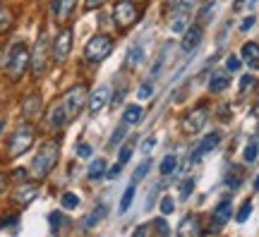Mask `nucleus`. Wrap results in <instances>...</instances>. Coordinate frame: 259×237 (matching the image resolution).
Listing matches in <instances>:
<instances>
[{
    "instance_id": "53",
    "label": "nucleus",
    "mask_w": 259,
    "mask_h": 237,
    "mask_svg": "<svg viewBox=\"0 0 259 237\" xmlns=\"http://www.w3.org/2000/svg\"><path fill=\"white\" fill-rule=\"evenodd\" d=\"M254 189H259V175H257V180H254Z\"/></svg>"
},
{
    "instance_id": "52",
    "label": "nucleus",
    "mask_w": 259,
    "mask_h": 237,
    "mask_svg": "<svg viewBox=\"0 0 259 237\" xmlns=\"http://www.w3.org/2000/svg\"><path fill=\"white\" fill-rule=\"evenodd\" d=\"M242 3H245V0H235V5H233V10H240V8H242Z\"/></svg>"
},
{
    "instance_id": "22",
    "label": "nucleus",
    "mask_w": 259,
    "mask_h": 237,
    "mask_svg": "<svg viewBox=\"0 0 259 237\" xmlns=\"http://www.w3.org/2000/svg\"><path fill=\"white\" fill-rule=\"evenodd\" d=\"M106 170H108L106 158H96V161H92V165H89V173H87V177H89L92 182H96V180H101L103 175H106Z\"/></svg>"
},
{
    "instance_id": "38",
    "label": "nucleus",
    "mask_w": 259,
    "mask_h": 237,
    "mask_svg": "<svg viewBox=\"0 0 259 237\" xmlns=\"http://www.w3.org/2000/svg\"><path fill=\"white\" fill-rule=\"evenodd\" d=\"M192 189H194V180H190V177H187L185 182L180 184V197H183V199H187V197L192 194Z\"/></svg>"
},
{
    "instance_id": "11",
    "label": "nucleus",
    "mask_w": 259,
    "mask_h": 237,
    "mask_svg": "<svg viewBox=\"0 0 259 237\" xmlns=\"http://www.w3.org/2000/svg\"><path fill=\"white\" fill-rule=\"evenodd\" d=\"M219 141H221V134H219V132H209V134L204 137L202 144H199L197 149H194V154H192V158H190V161H192L194 165H197V163H202L204 154H209V151H213V149L219 146Z\"/></svg>"
},
{
    "instance_id": "43",
    "label": "nucleus",
    "mask_w": 259,
    "mask_h": 237,
    "mask_svg": "<svg viewBox=\"0 0 259 237\" xmlns=\"http://www.w3.org/2000/svg\"><path fill=\"white\" fill-rule=\"evenodd\" d=\"M252 84H254V77H252V74H245L240 79V91H250Z\"/></svg>"
},
{
    "instance_id": "36",
    "label": "nucleus",
    "mask_w": 259,
    "mask_h": 237,
    "mask_svg": "<svg viewBox=\"0 0 259 237\" xmlns=\"http://www.w3.org/2000/svg\"><path fill=\"white\" fill-rule=\"evenodd\" d=\"M173 211H176L173 199H170V197H163V199H161V213H163V216H168V213H173Z\"/></svg>"
},
{
    "instance_id": "7",
    "label": "nucleus",
    "mask_w": 259,
    "mask_h": 237,
    "mask_svg": "<svg viewBox=\"0 0 259 237\" xmlns=\"http://www.w3.org/2000/svg\"><path fill=\"white\" fill-rule=\"evenodd\" d=\"M113 19H115L118 27H132L139 19V8L132 0H120V3H115V8H113Z\"/></svg>"
},
{
    "instance_id": "44",
    "label": "nucleus",
    "mask_w": 259,
    "mask_h": 237,
    "mask_svg": "<svg viewBox=\"0 0 259 237\" xmlns=\"http://www.w3.org/2000/svg\"><path fill=\"white\" fill-rule=\"evenodd\" d=\"M163 58H166V51H161L158 53V58L154 60V67H151V74H158L161 72V65H163Z\"/></svg>"
},
{
    "instance_id": "37",
    "label": "nucleus",
    "mask_w": 259,
    "mask_h": 237,
    "mask_svg": "<svg viewBox=\"0 0 259 237\" xmlns=\"http://www.w3.org/2000/svg\"><path fill=\"white\" fill-rule=\"evenodd\" d=\"M48 223H51V228L56 232V230L60 228V223H63V213H60V211H53V213L48 216Z\"/></svg>"
},
{
    "instance_id": "28",
    "label": "nucleus",
    "mask_w": 259,
    "mask_h": 237,
    "mask_svg": "<svg viewBox=\"0 0 259 237\" xmlns=\"http://www.w3.org/2000/svg\"><path fill=\"white\" fill-rule=\"evenodd\" d=\"M132 199H135V184H130L127 189L122 192V199H120V213H125V211L132 206Z\"/></svg>"
},
{
    "instance_id": "10",
    "label": "nucleus",
    "mask_w": 259,
    "mask_h": 237,
    "mask_svg": "<svg viewBox=\"0 0 259 237\" xmlns=\"http://www.w3.org/2000/svg\"><path fill=\"white\" fill-rule=\"evenodd\" d=\"M51 48H53V60H56V63H65L70 51H72V31H70V29H63L56 36V41H53Z\"/></svg>"
},
{
    "instance_id": "45",
    "label": "nucleus",
    "mask_w": 259,
    "mask_h": 237,
    "mask_svg": "<svg viewBox=\"0 0 259 237\" xmlns=\"http://www.w3.org/2000/svg\"><path fill=\"white\" fill-rule=\"evenodd\" d=\"M180 5H185V0H166V12L170 15V12H176Z\"/></svg>"
},
{
    "instance_id": "14",
    "label": "nucleus",
    "mask_w": 259,
    "mask_h": 237,
    "mask_svg": "<svg viewBox=\"0 0 259 237\" xmlns=\"http://www.w3.org/2000/svg\"><path fill=\"white\" fill-rule=\"evenodd\" d=\"M199 41H202V27L190 24V27H187V31L183 34V43H180L183 53H192L194 48L199 46Z\"/></svg>"
},
{
    "instance_id": "12",
    "label": "nucleus",
    "mask_w": 259,
    "mask_h": 237,
    "mask_svg": "<svg viewBox=\"0 0 259 237\" xmlns=\"http://www.w3.org/2000/svg\"><path fill=\"white\" fill-rule=\"evenodd\" d=\"M231 213H233V201L226 197L223 201H219V206H216L213 213H211V218H213V228L211 230H219L221 225H226L228 218H231Z\"/></svg>"
},
{
    "instance_id": "23",
    "label": "nucleus",
    "mask_w": 259,
    "mask_h": 237,
    "mask_svg": "<svg viewBox=\"0 0 259 237\" xmlns=\"http://www.w3.org/2000/svg\"><path fill=\"white\" fill-rule=\"evenodd\" d=\"M12 24H15V15H12V10L0 0V34H5V31H10L12 29Z\"/></svg>"
},
{
    "instance_id": "6",
    "label": "nucleus",
    "mask_w": 259,
    "mask_h": 237,
    "mask_svg": "<svg viewBox=\"0 0 259 237\" xmlns=\"http://www.w3.org/2000/svg\"><path fill=\"white\" fill-rule=\"evenodd\" d=\"M48 58H51V43H48V34H46V31H41V36H38L36 46H34V51H31V70H34V74H36V77H41V74L46 72Z\"/></svg>"
},
{
    "instance_id": "34",
    "label": "nucleus",
    "mask_w": 259,
    "mask_h": 237,
    "mask_svg": "<svg viewBox=\"0 0 259 237\" xmlns=\"http://www.w3.org/2000/svg\"><path fill=\"white\" fill-rule=\"evenodd\" d=\"M250 213H252V201H245V204H242L240 206V211H238V223H245V220L250 218Z\"/></svg>"
},
{
    "instance_id": "29",
    "label": "nucleus",
    "mask_w": 259,
    "mask_h": 237,
    "mask_svg": "<svg viewBox=\"0 0 259 237\" xmlns=\"http://www.w3.org/2000/svg\"><path fill=\"white\" fill-rule=\"evenodd\" d=\"M176 165H178V158L173 154H168L166 158L161 161V165H158V168H161V173H163V175H170L173 170H176Z\"/></svg>"
},
{
    "instance_id": "51",
    "label": "nucleus",
    "mask_w": 259,
    "mask_h": 237,
    "mask_svg": "<svg viewBox=\"0 0 259 237\" xmlns=\"http://www.w3.org/2000/svg\"><path fill=\"white\" fill-rule=\"evenodd\" d=\"M144 232H149V228H147V225H139V228L135 230V235H144Z\"/></svg>"
},
{
    "instance_id": "15",
    "label": "nucleus",
    "mask_w": 259,
    "mask_h": 237,
    "mask_svg": "<svg viewBox=\"0 0 259 237\" xmlns=\"http://www.w3.org/2000/svg\"><path fill=\"white\" fill-rule=\"evenodd\" d=\"M111 101V89L108 86H99L96 91L87 99V106H89V113H99V110L106 106Z\"/></svg>"
},
{
    "instance_id": "20",
    "label": "nucleus",
    "mask_w": 259,
    "mask_h": 237,
    "mask_svg": "<svg viewBox=\"0 0 259 237\" xmlns=\"http://www.w3.org/2000/svg\"><path fill=\"white\" fill-rule=\"evenodd\" d=\"M142 60H144V48H142V43H132L127 51V55H125V65L127 67H139L142 65Z\"/></svg>"
},
{
    "instance_id": "41",
    "label": "nucleus",
    "mask_w": 259,
    "mask_h": 237,
    "mask_svg": "<svg viewBox=\"0 0 259 237\" xmlns=\"http://www.w3.org/2000/svg\"><path fill=\"white\" fill-rule=\"evenodd\" d=\"M154 146H156V137H149V139H144V144H142V154L144 156H149L151 151H154Z\"/></svg>"
},
{
    "instance_id": "31",
    "label": "nucleus",
    "mask_w": 259,
    "mask_h": 237,
    "mask_svg": "<svg viewBox=\"0 0 259 237\" xmlns=\"http://www.w3.org/2000/svg\"><path fill=\"white\" fill-rule=\"evenodd\" d=\"M132 151H135V146H132V141H127V144L120 149V154H118V163H127L130 158H132Z\"/></svg>"
},
{
    "instance_id": "47",
    "label": "nucleus",
    "mask_w": 259,
    "mask_h": 237,
    "mask_svg": "<svg viewBox=\"0 0 259 237\" xmlns=\"http://www.w3.org/2000/svg\"><path fill=\"white\" fill-rule=\"evenodd\" d=\"M151 93H154V86H151V84H144V86H142V89H139V99H149V96H151Z\"/></svg>"
},
{
    "instance_id": "33",
    "label": "nucleus",
    "mask_w": 259,
    "mask_h": 237,
    "mask_svg": "<svg viewBox=\"0 0 259 237\" xmlns=\"http://www.w3.org/2000/svg\"><path fill=\"white\" fill-rule=\"evenodd\" d=\"M149 170H151V161L147 158V161H144V163H142V165L137 168V170H135V175H132V180H135V182H139V180H142V177H144V175H147Z\"/></svg>"
},
{
    "instance_id": "17",
    "label": "nucleus",
    "mask_w": 259,
    "mask_h": 237,
    "mask_svg": "<svg viewBox=\"0 0 259 237\" xmlns=\"http://www.w3.org/2000/svg\"><path fill=\"white\" fill-rule=\"evenodd\" d=\"M38 113H41V96L36 91L24 96V101H22V115L27 120H34Z\"/></svg>"
},
{
    "instance_id": "16",
    "label": "nucleus",
    "mask_w": 259,
    "mask_h": 237,
    "mask_svg": "<svg viewBox=\"0 0 259 237\" xmlns=\"http://www.w3.org/2000/svg\"><path fill=\"white\" fill-rule=\"evenodd\" d=\"M38 197V184H22L19 189H15V194H12V199L17 201L19 206H29L31 201Z\"/></svg>"
},
{
    "instance_id": "9",
    "label": "nucleus",
    "mask_w": 259,
    "mask_h": 237,
    "mask_svg": "<svg viewBox=\"0 0 259 237\" xmlns=\"http://www.w3.org/2000/svg\"><path fill=\"white\" fill-rule=\"evenodd\" d=\"M192 0H185V5H180L176 12H170V31L176 34H185L190 27V19H192Z\"/></svg>"
},
{
    "instance_id": "4",
    "label": "nucleus",
    "mask_w": 259,
    "mask_h": 237,
    "mask_svg": "<svg viewBox=\"0 0 259 237\" xmlns=\"http://www.w3.org/2000/svg\"><path fill=\"white\" fill-rule=\"evenodd\" d=\"M111 51H113V38L108 34H96V36L87 41L84 58H87V63H101L103 58H108Z\"/></svg>"
},
{
    "instance_id": "19",
    "label": "nucleus",
    "mask_w": 259,
    "mask_h": 237,
    "mask_svg": "<svg viewBox=\"0 0 259 237\" xmlns=\"http://www.w3.org/2000/svg\"><path fill=\"white\" fill-rule=\"evenodd\" d=\"M240 55H242V60L250 65L252 70H259V46L257 43H245L242 46V51H240Z\"/></svg>"
},
{
    "instance_id": "2",
    "label": "nucleus",
    "mask_w": 259,
    "mask_h": 237,
    "mask_svg": "<svg viewBox=\"0 0 259 237\" xmlns=\"http://www.w3.org/2000/svg\"><path fill=\"white\" fill-rule=\"evenodd\" d=\"M58 156H60V149H58L56 141H44V146L38 149V154L31 161V175L34 177H46L56 168Z\"/></svg>"
},
{
    "instance_id": "42",
    "label": "nucleus",
    "mask_w": 259,
    "mask_h": 237,
    "mask_svg": "<svg viewBox=\"0 0 259 237\" xmlns=\"http://www.w3.org/2000/svg\"><path fill=\"white\" fill-rule=\"evenodd\" d=\"M125 91H127V89H125V86H120L118 91L113 93V96H111V106H120L122 99H125Z\"/></svg>"
},
{
    "instance_id": "21",
    "label": "nucleus",
    "mask_w": 259,
    "mask_h": 237,
    "mask_svg": "<svg viewBox=\"0 0 259 237\" xmlns=\"http://www.w3.org/2000/svg\"><path fill=\"white\" fill-rule=\"evenodd\" d=\"M178 232L180 235H199L202 232V225H199V218L197 216H187V218H183V223H180V228H178Z\"/></svg>"
},
{
    "instance_id": "5",
    "label": "nucleus",
    "mask_w": 259,
    "mask_h": 237,
    "mask_svg": "<svg viewBox=\"0 0 259 237\" xmlns=\"http://www.w3.org/2000/svg\"><path fill=\"white\" fill-rule=\"evenodd\" d=\"M87 99H89V93H87V86H84V84H74L72 89H67V91H65V96H63L60 103H63L67 120H74L77 115H79V110L84 108Z\"/></svg>"
},
{
    "instance_id": "32",
    "label": "nucleus",
    "mask_w": 259,
    "mask_h": 237,
    "mask_svg": "<svg viewBox=\"0 0 259 237\" xmlns=\"http://www.w3.org/2000/svg\"><path fill=\"white\" fill-rule=\"evenodd\" d=\"M240 180H242L240 170H238V168H233L231 173H228V180H226V182H228V187H231V189H238V187H240Z\"/></svg>"
},
{
    "instance_id": "30",
    "label": "nucleus",
    "mask_w": 259,
    "mask_h": 237,
    "mask_svg": "<svg viewBox=\"0 0 259 237\" xmlns=\"http://www.w3.org/2000/svg\"><path fill=\"white\" fill-rule=\"evenodd\" d=\"M60 201H63V209H67V211H72V209H77V206H79V197H77V194H72V192H65Z\"/></svg>"
},
{
    "instance_id": "8",
    "label": "nucleus",
    "mask_w": 259,
    "mask_h": 237,
    "mask_svg": "<svg viewBox=\"0 0 259 237\" xmlns=\"http://www.w3.org/2000/svg\"><path fill=\"white\" fill-rule=\"evenodd\" d=\"M206 120H209V110L204 108V106H197L192 108L190 113H185V118L180 122V127L185 134H197V132H202L204 125H206Z\"/></svg>"
},
{
    "instance_id": "48",
    "label": "nucleus",
    "mask_w": 259,
    "mask_h": 237,
    "mask_svg": "<svg viewBox=\"0 0 259 237\" xmlns=\"http://www.w3.org/2000/svg\"><path fill=\"white\" fill-rule=\"evenodd\" d=\"M106 0H84V8L87 10H96V8H101Z\"/></svg>"
},
{
    "instance_id": "39",
    "label": "nucleus",
    "mask_w": 259,
    "mask_h": 237,
    "mask_svg": "<svg viewBox=\"0 0 259 237\" xmlns=\"http://www.w3.org/2000/svg\"><path fill=\"white\" fill-rule=\"evenodd\" d=\"M154 228H156L158 235H163V237H166L168 232H170V228H168V223H166L163 218H156V220H154Z\"/></svg>"
},
{
    "instance_id": "35",
    "label": "nucleus",
    "mask_w": 259,
    "mask_h": 237,
    "mask_svg": "<svg viewBox=\"0 0 259 237\" xmlns=\"http://www.w3.org/2000/svg\"><path fill=\"white\" fill-rule=\"evenodd\" d=\"M125 129H127V125H125V122H122L120 127H118V129H115V132H113L111 141H108V146H111V149H113V146H118V144H120V139L125 137Z\"/></svg>"
},
{
    "instance_id": "50",
    "label": "nucleus",
    "mask_w": 259,
    "mask_h": 237,
    "mask_svg": "<svg viewBox=\"0 0 259 237\" xmlns=\"http://www.w3.org/2000/svg\"><path fill=\"white\" fill-rule=\"evenodd\" d=\"M5 184H8V177H5V175H0V194L5 192Z\"/></svg>"
},
{
    "instance_id": "27",
    "label": "nucleus",
    "mask_w": 259,
    "mask_h": 237,
    "mask_svg": "<svg viewBox=\"0 0 259 237\" xmlns=\"http://www.w3.org/2000/svg\"><path fill=\"white\" fill-rule=\"evenodd\" d=\"M259 154V141L257 139H250V144L245 146V163H254Z\"/></svg>"
},
{
    "instance_id": "24",
    "label": "nucleus",
    "mask_w": 259,
    "mask_h": 237,
    "mask_svg": "<svg viewBox=\"0 0 259 237\" xmlns=\"http://www.w3.org/2000/svg\"><path fill=\"white\" fill-rule=\"evenodd\" d=\"M106 216H108V206H106V204H99V206H96V209H94L92 213L87 216L84 225H87V228H94V225H99V223H101Z\"/></svg>"
},
{
    "instance_id": "26",
    "label": "nucleus",
    "mask_w": 259,
    "mask_h": 237,
    "mask_svg": "<svg viewBox=\"0 0 259 237\" xmlns=\"http://www.w3.org/2000/svg\"><path fill=\"white\" fill-rule=\"evenodd\" d=\"M142 115H144L142 106H127L125 113H122V122H125V125H139V122H142Z\"/></svg>"
},
{
    "instance_id": "40",
    "label": "nucleus",
    "mask_w": 259,
    "mask_h": 237,
    "mask_svg": "<svg viewBox=\"0 0 259 237\" xmlns=\"http://www.w3.org/2000/svg\"><path fill=\"white\" fill-rule=\"evenodd\" d=\"M226 67H228V72H238V70H240V58H238V55H231V58L226 60Z\"/></svg>"
},
{
    "instance_id": "49",
    "label": "nucleus",
    "mask_w": 259,
    "mask_h": 237,
    "mask_svg": "<svg viewBox=\"0 0 259 237\" xmlns=\"http://www.w3.org/2000/svg\"><path fill=\"white\" fill-rule=\"evenodd\" d=\"M252 24H254V17H252V15H250V17H245V19H242L240 31H250V29H252Z\"/></svg>"
},
{
    "instance_id": "18",
    "label": "nucleus",
    "mask_w": 259,
    "mask_h": 237,
    "mask_svg": "<svg viewBox=\"0 0 259 237\" xmlns=\"http://www.w3.org/2000/svg\"><path fill=\"white\" fill-rule=\"evenodd\" d=\"M77 0H53V15H56L58 22H65V19L72 15Z\"/></svg>"
},
{
    "instance_id": "25",
    "label": "nucleus",
    "mask_w": 259,
    "mask_h": 237,
    "mask_svg": "<svg viewBox=\"0 0 259 237\" xmlns=\"http://www.w3.org/2000/svg\"><path fill=\"white\" fill-rule=\"evenodd\" d=\"M228 84H231L228 74L216 72L211 77V82H209V91H211V93H221V91H226V89H228Z\"/></svg>"
},
{
    "instance_id": "13",
    "label": "nucleus",
    "mask_w": 259,
    "mask_h": 237,
    "mask_svg": "<svg viewBox=\"0 0 259 237\" xmlns=\"http://www.w3.org/2000/svg\"><path fill=\"white\" fill-rule=\"evenodd\" d=\"M46 122H48V127L51 129H63L70 120H67V115H65V108H63V103L58 101L56 106H51V110L46 113Z\"/></svg>"
},
{
    "instance_id": "46",
    "label": "nucleus",
    "mask_w": 259,
    "mask_h": 237,
    "mask_svg": "<svg viewBox=\"0 0 259 237\" xmlns=\"http://www.w3.org/2000/svg\"><path fill=\"white\" fill-rule=\"evenodd\" d=\"M77 156H79V158H89V156H92V146H89V144H79V146H77Z\"/></svg>"
},
{
    "instance_id": "3",
    "label": "nucleus",
    "mask_w": 259,
    "mask_h": 237,
    "mask_svg": "<svg viewBox=\"0 0 259 237\" xmlns=\"http://www.w3.org/2000/svg\"><path fill=\"white\" fill-rule=\"evenodd\" d=\"M31 144H34V127L31 125H19L8 141V156L10 158H17V156L27 154L31 149Z\"/></svg>"
},
{
    "instance_id": "1",
    "label": "nucleus",
    "mask_w": 259,
    "mask_h": 237,
    "mask_svg": "<svg viewBox=\"0 0 259 237\" xmlns=\"http://www.w3.org/2000/svg\"><path fill=\"white\" fill-rule=\"evenodd\" d=\"M29 63H31V53H29L27 43H12L8 51V58H5V72H8L10 79H19L22 74L27 72Z\"/></svg>"
}]
</instances>
